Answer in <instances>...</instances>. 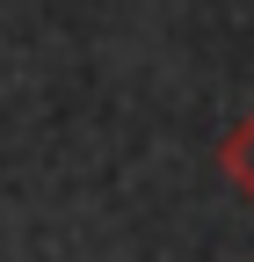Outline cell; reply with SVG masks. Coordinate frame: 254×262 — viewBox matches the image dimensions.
<instances>
[{"label": "cell", "instance_id": "cell-1", "mask_svg": "<svg viewBox=\"0 0 254 262\" xmlns=\"http://www.w3.org/2000/svg\"><path fill=\"white\" fill-rule=\"evenodd\" d=\"M211 160H218V175L233 182V196H240V204H254V110L225 124V139L211 146Z\"/></svg>", "mask_w": 254, "mask_h": 262}]
</instances>
